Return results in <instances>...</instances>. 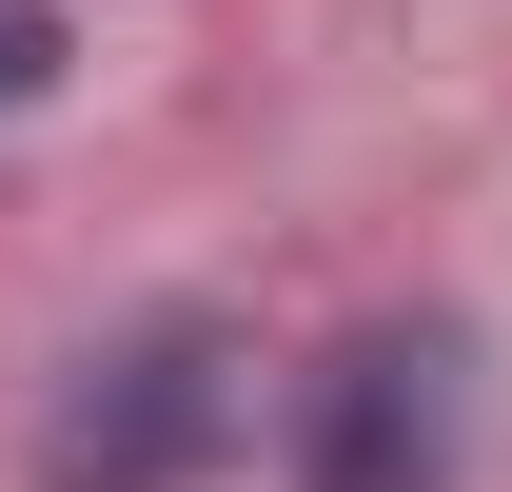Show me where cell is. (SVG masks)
<instances>
[{"mask_svg":"<svg viewBox=\"0 0 512 492\" xmlns=\"http://www.w3.org/2000/svg\"><path fill=\"white\" fill-rule=\"evenodd\" d=\"M237 433H256L237 335H217V315H138V335H99V355L40 394V492H197Z\"/></svg>","mask_w":512,"mask_h":492,"instance_id":"6da1fadb","label":"cell"},{"mask_svg":"<svg viewBox=\"0 0 512 492\" xmlns=\"http://www.w3.org/2000/svg\"><path fill=\"white\" fill-rule=\"evenodd\" d=\"M20 99H60V20H40V0H0V119H20Z\"/></svg>","mask_w":512,"mask_h":492,"instance_id":"3957f363","label":"cell"},{"mask_svg":"<svg viewBox=\"0 0 512 492\" xmlns=\"http://www.w3.org/2000/svg\"><path fill=\"white\" fill-rule=\"evenodd\" d=\"M453 453H473V335L453 315L335 335V374L296 394V492H453Z\"/></svg>","mask_w":512,"mask_h":492,"instance_id":"7a4b0ae2","label":"cell"}]
</instances>
